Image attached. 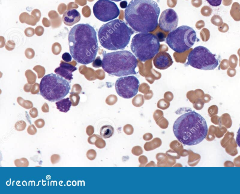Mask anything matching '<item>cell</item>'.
<instances>
[{"label":"cell","mask_w":240,"mask_h":194,"mask_svg":"<svg viewBox=\"0 0 240 194\" xmlns=\"http://www.w3.org/2000/svg\"><path fill=\"white\" fill-rule=\"evenodd\" d=\"M70 53L76 62L87 65L95 59L99 50L95 30L88 24L74 26L68 36Z\"/></svg>","instance_id":"obj_1"},{"label":"cell","mask_w":240,"mask_h":194,"mask_svg":"<svg viewBox=\"0 0 240 194\" xmlns=\"http://www.w3.org/2000/svg\"><path fill=\"white\" fill-rule=\"evenodd\" d=\"M160 8L153 0H131L124 11V18L132 29L148 33L158 25Z\"/></svg>","instance_id":"obj_2"},{"label":"cell","mask_w":240,"mask_h":194,"mask_svg":"<svg viewBox=\"0 0 240 194\" xmlns=\"http://www.w3.org/2000/svg\"><path fill=\"white\" fill-rule=\"evenodd\" d=\"M173 131L181 143L188 146L198 144L206 138L208 127L201 115L193 111L181 115L173 126Z\"/></svg>","instance_id":"obj_3"},{"label":"cell","mask_w":240,"mask_h":194,"mask_svg":"<svg viewBox=\"0 0 240 194\" xmlns=\"http://www.w3.org/2000/svg\"><path fill=\"white\" fill-rule=\"evenodd\" d=\"M134 31L124 21L116 19L101 26L98 31L100 45L109 51L124 50Z\"/></svg>","instance_id":"obj_4"},{"label":"cell","mask_w":240,"mask_h":194,"mask_svg":"<svg viewBox=\"0 0 240 194\" xmlns=\"http://www.w3.org/2000/svg\"><path fill=\"white\" fill-rule=\"evenodd\" d=\"M136 56L129 51H121L103 53L102 67L105 72L117 77L137 74Z\"/></svg>","instance_id":"obj_5"},{"label":"cell","mask_w":240,"mask_h":194,"mask_svg":"<svg viewBox=\"0 0 240 194\" xmlns=\"http://www.w3.org/2000/svg\"><path fill=\"white\" fill-rule=\"evenodd\" d=\"M41 95L51 102L63 99L70 92L71 86L67 80L57 74L45 75L39 84Z\"/></svg>","instance_id":"obj_6"},{"label":"cell","mask_w":240,"mask_h":194,"mask_svg":"<svg viewBox=\"0 0 240 194\" xmlns=\"http://www.w3.org/2000/svg\"><path fill=\"white\" fill-rule=\"evenodd\" d=\"M160 43L157 36L150 33H139L131 40V51L139 60L146 62L159 52Z\"/></svg>","instance_id":"obj_7"},{"label":"cell","mask_w":240,"mask_h":194,"mask_svg":"<svg viewBox=\"0 0 240 194\" xmlns=\"http://www.w3.org/2000/svg\"><path fill=\"white\" fill-rule=\"evenodd\" d=\"M198 39L193 28L182 26L170 31L167 37L166 42L174 51L181 53L191 48Z\"/></svg>","instance_id":"obj_8"},{"label":"cell","mask_w":240,"mask_h":194,"mask_svg":"<svg viewBox=\"0 0 240 194\" xmlns=\"http://www.w3.org/2000/svg\"><path fill=\"white\" fill-rule=\"evenodd\" d=\"M187 64L199 70H212L219 65V61L207 48L200 46L189 53Z\"/></svg>","instance_id":"obj_9"},{"label":"cell","mask_w":240,"mask_h":194,"mask_svg":"<svg viewBox=\"0 0 240 194\" xmlns=\"http://www.w3.org/2000/svg\"><path fill=\"white\" fill-rule=\"evenodd\" d=\"M93 12L97 19L104 22L116 19L120 14L118 6L110 0L98 1L93 6Z\"/></svg>","instance_id":"obj_10"},{"label":"cell","mask_w":240,"mask_h":194,"mask_svg":"<svg viewBox=\"0 0 240 194\" xmlns=\"http://www.w3.org/2000/svg\"><path fill=\"white\" fill-rule=\"evenodd\" d=\"M140 82L134 76L122 77L116 81L115 87L117 94L125 99L135 97L138 92Z\"/></svg>","instance_id":"obj_11"},{"label":"cell","mask_w":240,"mask_h":194,"mask_svg":"<svg viewBox=\"0 0 240 194\" xmlns=\"http://www.w3.org/2000/svg\"><path fill=\"white\" fill-rule=\"evenodd\" d=\"M179 18L177 14L172 9H168L162 12L159 20L161 29L168 32L172 31L177 27Z\"/></svg>","instance_id":"obj_12"},{"label":"cell","mask_w":240,"mask_h":194,"mask_svg":"<svg viewBox=\"0 0 240 194\" xmlns=\"http://www.w3.org/2000/svg\"><path fill=\"white\" fill-rule=\"evenodd\" d=\"M173 64L172 57L166 52L161 51L156 55L153 60V64L156 68L165 70Z\"/></svg>","instance_id":"obj_13"},{"label":"cell","mask_w":240,"mask_h":194,"mask_svg":"<svg viewBox=\"0 0 240 194\" xmlns=\"http://www.w3.org/2000/svg\"><path fill=\"white\" fill-rule=\"evenodd\" d=\"M77 70V68L67 63L62 62L59 67L55 69V72L71 82L73 79V72Z\"/></svg>","instance_id":"obj_14"},{"label":"cell","mask_w":240,"mask_h":194,"mask_svg":"<svg viewBox=\"0 0 240 194\" xmlns=\"http://www.w3.org/2000/svg\"><path fill=\"white\" fill-rule=\"evenodd\" d=\"M80 19L81 15L76 9L68 10L63 14V22L67 26H73L79 22Z\"/></svg>","instance_id":"obj_15"},{"label":"cell","mask_w":240,"mask_h":194,"mask_svg":"<svg viewBox=\"0 0 240 194\" xmlns=\"http://www.w3.org/2000/svg\"><path fill=\"white\" fill-rule=\"evenodd\" d=\"M55 105L60 111L66 113L70 110L72 103L70 98H67L57 101L55 103Z\"/></svg>","instance_id":"obj_16"},{"label":"cell","mask_w":240,"mask_h":194,"mask_svg":"<svg viewBox=\"0 0 240 194\" xmlns=\"http://www.w3.org/2000/svg\"><path fill=\"white\" fill-rule=\"evenodd\" d=\"M114 129L112 126L107 124L101 127L100 130V135L103 138H109L113 135Z\"/></svg>","instance_id":"obj_17"},{"label":"cell","mask_w":240,"mask_h":194,"mask_svg":"<svg viewBox=\"0 0 240 194\" xmlns=\"http://www.w3.org/2000/svg\"><path fill=\"white\" fill-rule=\"evenodd\" d=\"M14 164L17 167H28L29 165V161L25 158L16 159L14 161Z\"/></svg>","instance_id":"obj_18"},{"label":"cell","mask_w":240,"mask_h":194,"mask_svg":"<svg viewBox=\"0 0 240 194\" xmlns=\"http://www.w3.org/2000/svg\"><path fill=\"white\" fill-rule=\"evenodd\" d=\"M26 127V123L23 120L17 121L15 124V128L17 131H24Z\"/></svg>","instance_id":"obj_19"},{"label":"cell","mask_w":240,"mask_h":194,"mask_svg":"<svg viewBox=\"0 0 240 194\" xmlns=\"http://www.w3.org/2000/svg\"><path fill=\"white\" fill-rule=\"evenodd\" d=\"M211 22L213 25L218 26L222 25V23H223L222 18L219 15L213 16L211 19Z\"/></svg>","instance_id":"obj_20"},{"label":"cell","mask_w":240,"mask_h":194,"mask_svg":"<svg viewBox=\"0 0 240 194\" xmlns=\"http://www.w3.org/2000/svg\"><path fill=\"white\" fill-rule=\"evenodd\" d=\"M73 106H76L79 102L80 97L78 94H71L70 97Z\"/></svg>","instance_id":"obj_21"},{"label":"cell","mask_w":240,"mask_h":194,"mask_svg":"<svg viewBox=\"0 0 240 194\" xmlns=\"http://www.w3.org/2000/svg\"><path fill=\"white\" fill-rule=\"evenodd\" d=\"M237 62H238V59L236 55H232L230 56L229 60V64L231 67L235 68L236 67Z\"/></svg>","instance_id":"obj_22"},{"label":"cell","mask_w":240,"mask_h":194,"mask_svg":"<svg viewBox=\"0 0 240 194\" xmlns=\"http://www.w3.org/2000/svg\"><path fill=\"white\" fill-rule=\"evenodd\" d=\"M96 152L94 149L88 150L87 153V157L90 160H93L96 157Z\"/></svg>","instance_id":"obj_23"},{"label":"cell","mask_w":240,"mask_h":194,"mask_svg":"<svg viewBox=\"0 0 240 194\" xmlns=\"http://www.w3.org/2000/svg\"><path fill=\"white\" fill-rule=\"evenodd\" d=\"M72 58H73L72 56H71V54L67 52L63 53L62 55V59L64 62H66V63L71 62L72 60Z\"/></svg>","instance_id":"obj_24"},{"label":"cell","mask_w":240,"mask_h":194,"mask_svg":"<svg viewBox=\"0 0 240 194\" xmlns=\"http://www.w3.org/2000/svg\"><path fill=\"white\" fill-rule=\"evenodd\" d=\"M102 61L100 57H98L93 61L92 66L95 68H99L102 66Z\"/></svg>","instance_id":"obj_25"},{"label":"cell","mask_w":240,"mask_h":194,"mask_svg":"<svg viewBox=\"0 0 240 194\" xmlns=\"http://www.w3.org/2000/svg\"><path fill=\"white\" fill-rule=\"evenodd\" d=\"M35 126L38 128H41L45 126V122L44 119H39L34 122Z\"/></svg>","instance_id":"obj_26"},{"label":"cell","mask_w":240,"mask_h":194,"mask_svg":"<svg viewBox=\"0 0 240 194\" xmlns=\"http://www.w3.org/2000/svg\"><path fill=\"white\" fill-rule=\"evenodd\" d=\"M27 132L31 135H33L37 133V130L33 124H31L27 128Z\"/></svg>","instance_id":"obj_27"},{"label":"cell","mask_w":240,"mask_h":194,"mask_svg":"<svg viewBox=\"0 0 240 194\" xmlns=\"http://www.w3.org/2000/svg\"><path fill=\"white\" fill-rule=\"evenodd\" d=\"M21 106L25 109L29 110L33 108V104L31 101H23Z\"/></svg>","instance_id":"obj_28"},{"label":"cell","mask_w":240,"mask_h":194,"mask_svg":"<svg viewBox=\"0 0 240 194\" xmlns=\"http://www.w3.org/2000/svg\"><path fill=\"white\" fill-rule=\"evenodd\" d=\"M60 156L58 154H54L51 157V162L53 165L57 164L60 160Z\"/></svg>","instance_id":"obj_29"},{"label":"cell","mask_w":240,"mask_h":194,"mask_svg":"<svg viewBox=\"0 0 240 194\" xmlns=\"http://www.w3.org/2000/svg\"><path fill=\"white\" fill-rule=\"evenodd\" d=\"M210 5L214 6V7H217L221 4L222 0H207Z\"/></svg>","instance_id":"obj_30"},{"label":"cell","mask_w":240,"mask_h":194,"mask_svg":"<svg viewBox=\"0 0 240 194\" xmlns=\"http://www.w3.org/2000/svg\"><path fill=\"white\" fill-rule=\"evenodd\" d=\"M95 145L98 148L101 149L103 148L105 145V144L104 141L103 140L101 139H98L96 141Z\"/></svg>","instance_id":"obj_31"},{"label":"cell","mask_w":240,"mask_h":194,"mask_svg":"<svg viewBox=\"0 0 240 194\" xmlns=\"http://www.w3.org/2000/svg\"><path fill=\"white\" fill-rule=\"evenodd\" d=\"M30 115L32 118H36L38 116V111L36 108H31L29 111Z\"/></svg>","instance_id":"obj_32"},{"label":"cell","mask_w":240,"mask_h":194,"mask_svg":"<svg viewBox=\"0 0 240 194\" xmlns=\"http://www.w3.org/2000/svg\"><path fill=\"white\" fill-rule=\"evenodd\" d=\"M97 139H98V135H94L90 136V137L88 138V142L91 144H94Z\"/></svg>","instance_id":"obj_33"},{"label":"cell","mask_w":240,"mask_h":194,"mask_svg":"<svg viewBox=\"0 0 240 194\" xmlns=\"http://www.w3.org/2000/svg\"><path fill=\"white\" fill-rule=\"evenodd\" d=\"M94 128L92 126H88L87 127L86 129V133L87 135L88 136L92 135V134L94 133Z\"/></svg>","instance_id":"obj_34"},{"label":"cell","mask_w":240,"mask_h":194,"mask_svg":"<svg viewBox=\"0 0 240 194\" xmlns=\"http://www.w3.org/2000/svg\"><path fill=\"white\" fill-rule=\"evenodd\" d=\"M236 71L234 69L229 68L228 70V75L232 77L236 75Z\"/></svg>","instance_id":"obj_35"},{"label":"cell","mask_w":240,"mask_h":194,"mask_svg":"<svg viewBox=\"0 0 240 194\" xmlns=\"http://www.w3.org/2000/svg\"><path fill=\"white\" fill-rule=\"evenodd\" d=\"M41 110L44 113H47L49 111V106L47 103H44L43 105L42 106Z\"/></svg>","instance_id":"obj_36"},{"label":"cell","mask_w":240,"mask_h":194,"mask_svg":"<svg viewBox=\"0 0 240 194\" xmlns=\"http://www.w3.org/2000/svg\"><path fill=\"white\" fill-rule=\"evenodd\" d=\"M157 37H158V39H159V40L161 42L165 40L166 36L163 33H161V32H159V33H157Z\"/></svg>","instance_id":"obj_37"},{"label":"cell","mask_w":240,"mask_h":194,"mask_svg":"<svg viewBox=\"0 0 240 194\" xmlns=\"http://www.w3.org/2000/svg\"><path fill=\"white\" fill-rule=\"evenodd\" d=\"M236 142L237 144L240 148V127L238 130V132L237 133L236 138Z\"/></svg>","instance_id":"obj_38"},{"label":"cell","mask_w":240,"mask_h":194,"mask_svg":"<svg viewBox=\"0 0 240 194\" xmlns=\"http://www.w3.org/2000/svg\"><path fill=\"white\" fill-rule=\"evenodd\" d=\"M227 24H224V25L221 26V27L222 28H221V27H219V31H221V32H223V33H225V32H227L228 31V27H227V28H225V25H226Z\"/></svg>","instance_id":"obj_39"},{"label":"cell","mask_w":240,"mask_h":194,"mask_svg":"<svg viewBox=\"0 0 240 194\" xmlns=\"http://www.w3.org/2000/svg\"><path fill=\"white\" fill-rule=\"evenodd\" d=\"M120 6H121V8H123V9L127 8V6H128L127 1H121V2L120 3Z\"/></svg>","instance_id":"obj_40"},{"label":"cell","mask_w":240,"mask_h":194,"mask_svg":"<svg viewBox=\"0 0 240 194\" xmlns=\"http://www.w3.org/2000/svg\"><path fill=\"white\" fill-rule=\"evenodd\" d=\"M111 1H116V2H118V1H121L122 0H110Z\"/></svg>","instance_id":"obj_41"},{"label":"cell","mask_w":240,"mask_h":194,"mask_svg":"<svg viewBox=\"0 0 240 194\" xmlns=\"http://www.w3.org/2000/svg\"><path fill=\"white\" fill-rule=\"evenodd\" d=\"M238 55H239V56L240 57V49H239V51H238Z\"/></svg>","instance_id":"obj_42"},{"label":"cell","mask_w":240,"mask_h":194,"mask_svg":"<svg viewBox=\"0 0 240 194\" xmlns=\"http://www.w3.org/2000/svg\"></svg>","instance_id":"obj_43"}]
</instances>
